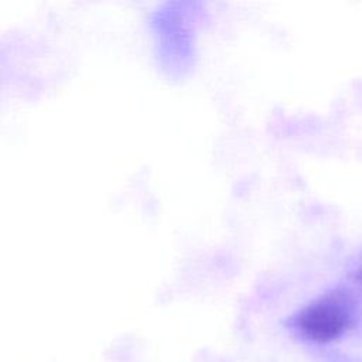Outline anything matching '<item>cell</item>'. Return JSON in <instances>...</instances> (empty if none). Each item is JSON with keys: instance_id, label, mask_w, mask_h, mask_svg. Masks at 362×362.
Wrapping results in <instances>:
<instances>
[{"instance_id": "obj_1", "label": "cell", "mask_w": 362, "mask_h": 362, "mask_svg": "<svg viewBox=\"0 0 362 362\" xmlns=\"http://www.w3.org/2000/svg\"><path fill=\"white\" fill-rule=\"evenodd\" d=\"M355 321L352 300L341 291L325 294L293 317L298 334L315 344H328L342 337Z\"/></svg>"}, {"instance_id": "obj_2", "label": "cell", "mask_w": 362, "mask_h": 362, "mask_svg": "<svg viewBox=\"0 0 362 362\" xmlns=\"http://www.w3.org/2000/svg\"><path fill=\"white\" fill-rule=\"evenodd\" d=\"M355 280H356L359 284H362V269H359V270L355 273Z\"/></svg>"}]
</instances>
